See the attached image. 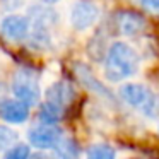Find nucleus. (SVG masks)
<instances>
[{
  "instance_id": "f257e3e1",
  "label": "nucleus",
  "mask_w": 159,
  "mask_h": 159,
  "mask_svg": "<svg viewBox=\"0 0 159 159\" xmlns=\"http://www.w3.org/2000/svg\"><path fill=\"white\" fill-rule=\"evenodd\" d=\"M139 69V55L128 43L116 41L110 46L104 62V75L111 82H120L134 75Z\"/></svg>"
},
{
  "instance_id": "f03ea898",
  "label": "nucleus",
  "mask_w": 159,
  "mask_h": 159,
  "mask_svg": "<svg viewBox=\"0 0 159 159\" xmlns=\"http://www.w3.org/2000/svg\"><path fill=\"white\" fill-rule=\"evenodd\" d=\"M120 98L132 108L144 111L147 116H156L159 113V101L151 89L142 84H123L120 89Z\"/></svg>"
},
{
  "instance_id": "7ed1b4c3",
  "label": "nucleus",
  "mask_w": 159,
  "mask_h": 159,
  "mask_svg": "<svg viewBox=\"0 0 159 159\" xmlns=\"http://www.w3.org/2000/svg\"><path fill=\"white\" fill-rule=\"evenodd\" d=\"M12 93H14V98L21 99L28 106L38 104L41 98L38 75L31 69H19L12 77Z\"/></svg>"
},
{
  "instance_id": "20e7f679",
  "label": "nucleus",
  "mask_w": 159,
  "mask_h": 159,
  "mask_svg": "<svg viewBox=\"0 0 159 159\" xmlns=\"http://www.w3.org/2000/svg\"><path fill=\"white\" fill-rule=\"evenodd\" d=\"M28 139H29V144L33 147L39 149V151H48V149L53 151L57 147V144L63 139V135L57 125L39 123L29 130Z\"/></svg>"
},
{
  "instance_id": "39448f33",
  "label": "nucleus",
  "mask_w": 159,
  "mask_h": 159,
  "mask_svg": "<svg viewBox=\"0 0 159 159\" xmlns=\"http://www.w3.org/2000/svg\"><path fill=\"white\" fill-rule=\"evenodd\" d=\"M99 17V9L94 2H77L72 9V16H70V22L77 31H84V29L91 28Z\"/></svg>"
},
{
  "instance_id": "423d86ee",
  "label": "nucleus",
  "mask_w": 159,
  "mask_h": 159,
  "mask_svg": "<svg viewBox=\"0 0 159 159\" xmlns=\"http://www.w3.org/2000/svg\"><path fill=\"white\" fill-rule=\"evenodd\" d=\"M0 33L11 41H22L31 33V22L24 16H7L0 22Z\"/></svg>"
},
{
  "instance_id": "0eeeda50",
  "label": "nucleus",
  "mask_w": 159,
  "mask_h": 159,
  "mask_svg": "<svg viewBox=\"0 0 159 159\" xmlns=\"http://www.w3.org/2000/svg\"><path fill=\"white\" fill-rule=\"evenodd\" d=\"M0 118L7 123H24L29 118V106L21 99H4L0 103Z\"/></svg>"
},
{
  "instance_id": "6e6552de",
  "label": "nucleus",
  "mask_w": 159,
  "mask_h": 159,
  "mask_svg": "<svg viewBox=\"0 0 159 159\" xmlns=\"http://www.w3.org/2000/svg\"><path fill=\"white\" fill-rule=\"evenodd\" d=\"M74 96H75V93H74L70 84L55 82L48 91H46V99L45 101L50 104H53V106H57L58 110H62L63 113H65V108L74 101Z\"/></svg>"
},
{
  "instance_id": "1a4fd4ad",
  "label": "nucleus",
  "mask_w": 159,
  "mask_h": 159,
  "mask_svg": "<svg viewBox=\"0 0 159 159\" xmlns=\"http://www.w3.org/2000/svg\"><path fill=\"white\" fill-rule=\"evenodd\" d=\"M116 26L120 33L127 36H135L144 29L145 19L137 12H120L116 16Z\"/></svg>"
},
{
  "instance_id": "9d476101",
  "label": "nucleus",
  "mask_w": 159,
  "mask_h": 159,
  "mask_svg": "<svg viewBox=\"0 0 159 159\" xmlns=\"http://www.w3.org/2000/svg\"><path fill=\"white\" fill-rule=\"evenodd\" d=\"M53 152H55L57 159H79L80 156V149L77 145V142L74 139H67V137H63L57 144Z\"/></svg>"
},
{
  "instance_id": "9b49d317",
  "label": "nucleus",
  "mask_w": 159,
  "mask_h": 159,
  "mask_svg": "<svg viewBox=\"0 0 159 159\" xmlns=\"http://www.w3.org/2000/svg\"><path fill=\"white\" fill-rule=\"evenodd\" d=\"M116 152L108 144H94L87 149L86 159H115Z\"/></svg>"
},
{
  "instance_id": "f8f14e48",
  "label": "nucleus",
  "mask_w": 159,
  "mask_h": 159,
  "mask_svg": "<svg viewBox=\"0 0 159 159\" xmlns=\"http://www.w3.org/2000/svg\"><path fill=\"white\" fill-rule=\"evenodd\" d=\"M17 144V134L12 128L0 125V151H9Z\"/></svg>"
},
{
  "instance_id": "ddd939ff",
  "label": "nucleus",
  "mask_w": 159,
  "mask_h": 159,
  "mask_svg": "<svg viewBox=\"0 0 159 159\" xmlns=\"http://www.w3.org/2000/svg\"><path fill=\"white\" fill-rule=\"evenodd\" d=\"M31 157V147L26 144H16L9 151H5L4 159H29Z\"/></svg>"
},
{
  "instance_id": "4468645a",
  "label": "nucleus",
  "mask_w": 159,
  "mask_h": 159,
  "mask_svg": "<svg viewBox=\"0 0 159 159\" xmlns=\"http://www.w3.org/2000/svg\"><path fill=\"white\" fill-rule=\"evenodd\" d=\"M140 4L151 12H159V0H140Z\"/></svg>"
},
{
  "instance_id": "2eb2a0df",
  "label": "nucleus",
  "mask_w": 159,
  "mask_h": 159,
  "mask_svg": "<svg viewBox=\"0 0 159 159\" xmlns=\"http://www.w3.org/2000/svg\"><path fill=\"white\" fill-rule=\"evenodd\" d=\"M29 159H52V157H48L46 154H41V152H38V154H31V157Z\"/></svg>"
},
{
  "instance_id": "dca6fc26",
  "label": "nucleus",
  "mask_w": 159,
  "mask_h": 159,
  "mask_svg": "<svg viewBox=\"0 0 159 159\" xmlns=\"http://www.w3.org/2000/svg\"><path fill=\"white\" fill-rule=\"evenodd\" d=\"M41 2H45V4H55V2H58V0H41Z\"/></svg>"
}]
</instances>
